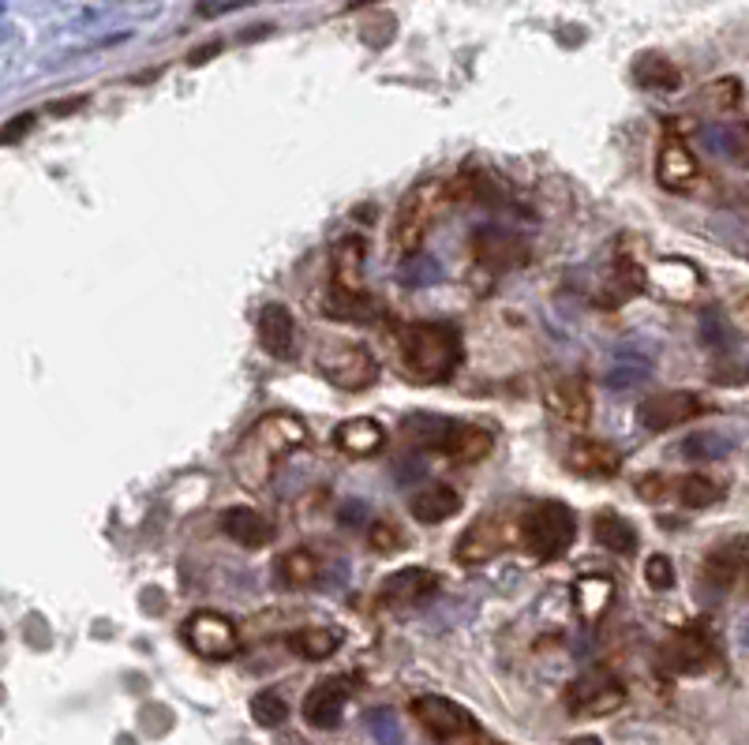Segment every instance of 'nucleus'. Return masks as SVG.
I'll return each mask as SVG.
<instances>
[{
	"label": "nucleus",
	"instance_id": "33",
	"mask_svg": "<svg viewBox=\"0 0 749 745\" xmlns=\"http://www.w3.org/2000/svg\"><path fill=\"white\" fill-rule=\"evenodd\" d=\"M645 581H648V589H656V592L675 589V563L667 555L645 558Z\"/></svg>",
	"mask_w": 749,
	"mask_h": 745
},
{
	"label": "nucleus",
	"instance_id": "29",
	"mask_svg": "<svg viewBox=\"0 0 749 745\" xmlns=\"http://www.w3.org/2000/svg\"><path fill=\"white\" fill-rule=\"evenodd\" d=\"M719 498H724V487H719L712 476L693 472V476L678 480V502H682L686 510H709V506H716Z\"/></svg>",
	"mask_w": 749,
	"mask_h": 745
},
{
	"label": "nucleus",
	"instance_id": "34",
	"mask_svg": "<svg viewBox=\"0 0 749 745\" xmlns=\"http://www.w3.org/2000/svg\"><path fill=\"white\" fill-rule=\"evenodd\" d=\"M401 532H398V524H390V521H375L372 529H367V547L378 551V555H390V551H401Z\"/></svg>",
	"mask_w": 749,
	"mask_h": 745
},
{
	"label": "nucleus",
	"instance_id": "16",
	"mask_svg": "<svg viewBox=\"0 0 749 745\" xmlns=\"http://www.w3.org/2000/svg\"><path fill=\"white\" fill-rule=\"evenodd\" d=\"M566 469L585 480H611L622 472V453L599 438H574L566 450Z\"/></svg>",
	"mask_w": 749,
	"mask_h": 745
},
{
	"label": "nucleus",
	"instance_id": "36",
	"mask_svg": "<svg viewBox=\"0 0 749 745\" xmlns=\"http://www.w3.org/2000/svg\"><path fill=\"white\" fill-rule=\"evenodd\" d=\"M31 128H34V113H20V117H12L4 128H0V143L15 146V143H20V139H23Z\"/></svg>",
	"mask_w": 749,
	"mask_h": 745
},
{
	"label": "nucleus",
	"instance_id": "30",
	"mask_svg": "<svg viewBox=\"0 0 749 745\" xmlns=\"http://www.w3.org/2000/svg\"><path fill=\"white\" fill-rule=\"evenodd\" d=\"M251 720L259 726H267V731H274L289 720V705L285 697L274 694V689H262V694L251 697Z\"/></svg>",
	"mask_w": 749,
	"mask_h": 745
},
{
	"label": "nucleus",
	"instance_id": "7",
	"mask_svg": "<svg viewBox=\"0 0 749 745\" xmlns=\"http://www.w3.org/2000/svg\"><path fill=\"white\" fill-rule=\"evenodd\" d=\"M180 634L184 645L196 655H202V660L222 663L241 652V634H236L233 618L222 615V611H196V615H188Z\"/></svg>",
	"mask_w": 749,
	"mask_h": 745
},
{
	"label": "nucleus",
	"instance_id": "32",
	"mask_svg": "<svg viewBox=\"0 0 749 745\" xmlns=\"http://www.w3.org/2000/svg\"><path fill=\"white\" fill-rule=\"evenodd\" d=\"M701 98L709 102L712 109L727 113V109H735L738 98H742V86H738V79H719V83L704 86V94H701Z\"/></svg>",
	"mask_w": 749,
	"mask_h": 745
},
{
	"label": "nucleus",
	"instance_id": "11",
	"mask_svg": "<svg viewBox=\"0 0 749 745\" xmlns=\"http://www.w3.org/2000/svg\"><path fill=\"white\" fill-rule=\"evenodd\" d=\"M704 412V401L698 393L690 390H667V393H656V398L641 401L637 409V424L645 427V431H675V427L690 424V419H698Z\"/></svg>",
	"mask_w": 749,
	"mask_h": 745
},
{
	"label": "nucleus",
	"instance_id": "5",
	"mask_svg": "<svg viewBox=\"0 0 749 745\" xmlns=\"http://www.w3.org/2000/svg\"><path fill=\"white\" fill-rule=\"evenodd\" d=\"M412 720H417L435 742L443 745H483V731L480 723L472 720L469 708H461L457 700L438 697V694H424L412 700Z\"/></svg>",
	"mask_w": 749,
	"mask_h": 745
},
{
	"label": "nucleus",
	"instance_id": "37",
	"mask_svg": "<svg viewBox=\"0 0 749 745\" xmlns=\"http://www.w3.org/2000/svg\"><path fill=\"white\" fill-rule=\"evenodd\" d=\"M667 487H671V484H667L664 476H645V480L637 484V495L645 498V502H659V498L667 495Z\"/></svg>",
	"mask_w": 749,
	"mask_h": 745
},
{
	"label": "nucleus",
	"instance_id": "22",
	"mask_svg": "<svg viewBox=\"0 0 749 745\" xmlns=\"http://www.w3.org/2000/svg\"><path fill=\"white\" fill-rule=\"evenodd\" d=\"M615 603V581L611 577H599V573H588L581 577V581L574 584V607L577 615L585 622H599L611 611Z\"/></svg>",
	"mask_w": 749,
	"mask_h": 745
},
{
	"label": "nucleus",
	"instance_id": "39",
	"mask_svg": "<svg viewBox=\"0 0 749 745\" xmlns=\"http://www.w3.org/2000/svg\"><path fill=\"white\" fill-rule=\"evenodd\" d=\"M218 52H222V46H218V42H214V46H202L199 52H191V64H202V60L218 57Z\"/></svg>",
	"mask_w": 749,
	"mask_h": 745
},
{
	"label": "nucleus",
	"instance_id": "2",
	"mask_svg": "<svg viewBox=\"0 0 749 745\" xmlns=\"http://www.w3.org/2000/svg\"><path fill=\"white\" fill-rule=\"evenodd\" d=\"M398 356L417 382H446L465 360V341L449 322H401Z\"/></svg>",
	"mask_w": 749,
	"mask_h": 745
},
{
	"label": "nucleus",
	"instance_id": "6",
	"mask_svg": "<svg viewBox=\"0 0 749 745\" xmlns=\"http://www.w3.org/2000/svg\"><path fill=\"white\" fill-rule=\"evenodd\" d=\"M315 371H319L330 386L349 390V393L367 390V386H375V379H378L375 356L367 353L364 345H349V341H341V345H326L319 353V360H315Z\"/></svg>",
	"mask_w": 749,
	"mask_h": 745
},
{
	"label": "nucleus",
	"instance_id": "19",
	"mask_svg": "<svg viewBox=\"0 0 749 745\" xmlns=\"http://www.w3.org/2000/svg\"><path fill=\"white\" fill-rule=\"evenodd\" d=\"M333 446L349 458H375L386 446V427L372 416H352L333 427Z\"/></svg>",
	"mask_w": 749,
	"mask_h": 745
},
{
	"label": "nucleus",
	"instance_id": "40",
	"mask_svg": "<svg viewBox=\"0 0 749 745\" xmlns=\"http://www.w3.org/2000/svg\"><path fill=\"white\" fill-rule=\"evenodd\" d=\"M86 98H72V102H57L52 105V113H57V117H68V113H75L79 105H83Z\"/></svg>",
	"mask_w": 749,
	"mask_h": 745
},
{
	"label": "nucleus",
	"instance_id": "24",
	"mask_svg": "<svg viewBox=\"0 0 749 745\" xmlns=\"http://www.w3.org/2000/svg\"><path fill=\"white\" fill-rule=\"evenodd\" d=\"M319 573H323L319 558H315V551H307V547H293L278 558V577L285 589H312V584L319 581Z\"/></svg>",
	"mask_w": 749,
	"mask_h": 745
},
{
	"label": "nucleus",
	"instance_id": "23",
	"mask_svg": "<svg viewBox=\"0 0 749 745\" xmlns=\"http://www.w3.org/2000/svg\"><path fill=\"white\" fill-rule=\"evenodd\" d=\"M364 240L349 236L333 248V285L352 288V293H364Z\"/></svg>",
	"mask_w": 749,
	"mask_h": 745
},
{
	"label": "nucleus",
	"instance_id": "17",
	"mask_svg": "<svg viewBox=\"0 0 749 745\" xmlns=\"http://www.w3.org/2000/svg\"><path fill=\"white\" fill-rule=\"evenodd\" d=\"M438 589V577L424 566H401L383 581V603L390 607H412V603L431 600Z\"/></svg>",
	"mask_w": 749,
	"mask_h": 745
},
{
	"label": "nucleus",
	"instance_id": "10",
	"mask_svg": "<svg viewBox=\"0 0 749 745\" xmlns=\"http://www.w3.org/2000/svg\"><path fill=\"white\" fill-rule=\"evenodd\" d=\"M543 405L562 427H588L593 419V393H588V382L581 375H559V379L543 382Z\"/></svg>",
	"mask_w": 749,
	"mask_h": 745
},
{
	"label": "nucleus",
	"instance_id": "38",
	"mask_svg": "<svg viewBox=\"0 0 749 745\" xmlns=\"http://www.w3.org/2000/svg\"><path fill=\"white\" fill-rule=\"evenodd\" d=\"M727 547H730V555H735V563H738V573H742L746 584H749V536L730 540Z\"/></svg>",
	"mask_w": 749,
	"mask_h": 745
},
{
	"label": "nucleus",
	"instance_id": "3",
	"mask_svg": "<svg viewBox=\"0 0 749 745\" xmlns=\"http://www.w3.org/2000/svg\"><path fill=\"white\" fill-rule=\"evenodd\" d=\"M517 532H522V543L533 558L540 563H554L562 558L577 540V513L570 510L566 502H536L533 510H525V517L517 521Z\"/></svg>",
	"mask_w": 749,
	"mask_h": 745
},
{
	"label": "nucleus",
	"instance_id": "21",
	"mask_svg": "<svg viewBox=\"0 0 749 745\" xmlns=\"http://www.w3.org/2000/svg\"><path fill=\"white\" fill-rule=\"evenodd\" d=\"M409 513L417 517L420 524H443V521H449V517L461 513V495L446 484H431V487L412 495Z\"/></svg>",
	"mask_w": 749,
	"mask_h": 745
},
{
	"label": "nucleus",
	"instance_id": "26",
	"mask_svg": "<svg viewBox=\"0 0 749 745\" xmlns=\"http://www.w3.org/2000/svg\"><path fill=\"white\" fill-rule=\"evenodd\" d=\"M633 79H637L645 91H678L682 86V72L659 52H641L637 64H633Z\"/></svg>",
	"mask_w": 749,
	"mask_h": 745
},
{
	"label": "nucleus",
	"instance_id": "9",
	"mask_svg": "<svg viewBox=\"0 0 749 745\" xmlns=\"http://www.w3.org/2000/svg\"><path fill=\"white\" fill-rule=\"evenodd\" d=\"M431 431L424 435V442L431 450H438L443 458L449 461H461V464H472L480 458H488L491 453V435L483 431V427H472V424H449V419H428Z\"/></svg>",
	"mask_w": 749,
	"mask_h": 745
},
{
	"label": "nucleus",
	"instance_id": "12",
	"mask_svg": "<svg viewBox=\"0 0 749 745\" xmlns=\"http://www.w3.org/2000/svg\"><path fill=\"white\" fill-rule=\"evenodd\" d=\"M698 180H701V165L693 157V151L678 135H667V143L656 154V184L664 191H671V196H686V191L698 188Z\"/></svg>",
	"mask_w": 749,
	"mask_h": 745
},
{
	"label": "nucleus",
	"instance_id": "28",
	"mask_svg": "<svg viewBox=\"0 0 749 745\" xmlns=\"http://www.w3.org/2000/svg\"><path fill=\"white\" fill-rule=\"evenodd\" d=\"M596 543L611 551V555H630V551L637 547V532H633V524L619 513H599L596 517Z\"/></svg>",
	"mask_w": 749,
	"mask_h": 745
},
{
	"label": "nucleus",
	"instance_id": "13",
	"mask_svg": "<svg viewBox=\"0 0 749 745\" xmlns=\"http://www.w3.org/2000/svg\"><path fill=\"white\" fill-rule=\"evenodd\" d=\"M716 663V645L701 626L678 629L671 641L664 645V667L675 674H701Z\"/></svg>",
	"mask_w": 749,
	"mask_h": 745
},
{
	"label": "nucleus",
	"instance_id": "8",
	"mask_svg": "<svg viewBox=\"0 0 749 745\" xmlns=\"http://www.w3.org/2000/svg\"><path fill=\"white\" fill-rule=\"evenodd\" d=\"M566 712L581 720H596V716H611L625 705V686L607 671H588L566 686Z\"/></svg>",
	"mask_w": 749,
	"mask_h": 745
},
{
	"label": "nucleus",
	"instance_id": "20",
	"mask_svg": "<svg viewBox=\"0 0 749 745\" xmlns=\"http://www.w3.org/2000/svg\"><path fill=\"white\" fill-rule=\"evenodd\" d=\"M222 532L233 543H241L244 551H262L270 540H274V524H270L259 510H251V506H233V510H225Z\"/></svg>",
	"mask_w": 749,
	"mask_h": 745
},
{
	"label": "nucleus",
	"instance_id": "31",
	"mask_svg": "<svg viewBox=\"0 0 749 745\" xmlns=\"http://www.w3.org/2000/svg\"><path fill=\"white\" fill-rule=\"evenodd\" d=\"M719 151H724L730 162L749 169V120H735L719 131Z\"/></svg>",
	"mask_w": 749,
	"mask_h": 745
},
{
	"label": "nucleus",
	"instance_id": "18",
	"mask_svg": "<svg viewBox=\"0 0 749 745\" xmlns=\"http://www.w3.org/2000/svg\"><path fill=\"white\" fill-rule=\"evenodd\" d=\"M259 345L274 360H289L296 348V319L285 304H267L259 311Z\"/></svg>",
	"mask_w": 749,
	"mask_h": 745
},
{
	"label": "nucleus",
	"instance_id": "41",
	"mask_svg": "<svg viewBox=\"0 0 749 745\" xmlns=\"http://www.w3.org/2000/svg\"><path fill=\"white\" fill-rule=\"evenodd\" d=\"M574 745H599L596 738H581V742H574Z\"/></svg>",
	"mask_w": 749,
	"mask_h": 745
},
{
	"label": "nucleus",
	"instance_id": "15",
	"mask_svg": "<svg viewBox=\"0 0 749 745\" xmlns=\"http://www.w3.org/2000/svg\"><path fill=\"white\" fill-rule=\"evenodd\" d=\"M346 705H349V678H323L319 686L307 689L300 712H304L307 726H315V731H330V726L341 723Z\"/></svg>",
	"mask_w": 749,
	"mask_h": 745
},
{
	"label": "nucleus",
	"instance_id": "25",
	"mask_svg": "<svg viewBox=\"0 0 749 745\" xmlns=\"http://www.w3.org/2000/svg\"><path fill=\"white\" fill-rule=\"evenodd\" d=\"M293 652L300 655V660H330L333 652L341 648V634L338 629H326V626H307V629H296V634H289L285 641Z\"/></svg>",
	"mask_w": 749,
	"mask_h": 745
},
{
	"label": "nucleus",
	"instance_id": "14",
	"mask_svg": "<svg viewBox=\"0 0 749 745\" xmlns=\"http://www.w3.org/2000/svg\"><path fill=\"white\" fill-rule=\"evenodd\" d=\"M510 543V524L502 521V517L495 513H488V517H480V521H472L469 529H465V536L457 540V551H454V558L461 566H483V563H491V558L499 555L502 547Z\"/></svg>",
	"mask_w": 749,
	"mask_h": 745
},
{
	"label": "nucleus",
	"instance_id": "27",
	"mask_svg": "<svg viewBox=\"0 0 749 745\" xmlns=\"http://www.w3.org/2000/svg\"><path fill=\"white\" fill-rule=\"evenodd\" d=\"M375 311L372 296L367 293H352V288H330V296H326V315L338 322H367Z\"/></svg>",
	"mask_w": 749,
	"mask_h": 745
},
{
	"label": "nucleus",
	"instance_id": "4",
	"mask_svg": "<svg viewBox=\"0 0 749 745\" xmlns=\"http://www.w3.org/2000/svg\"><path fill=\"white\" fill-rule=\"evenodd\" d=\"M443 199H446V188L435 180H424V184H417V188L405 191L398 203V214H394V225H390V244L398 256H417Z\"/></svg>",
	"mask_w": 749,
	"mask_h": 745
},
{
	"label": "nucleus",
	"instance_id": "35",
	"mask_svg": "<svg viewBox=\"0 0 749 745\" xmlns=\"http://www.w3.org/2000/svg\"><path fill=\"white\" fill-rule=\"evenodd\" d=\"M730 450V442H724V438H716V435H698V438H690V442L682 446V453L686 458H719V453H727Z\"/></svg>",
	"mask_w": 749,
	"mask_h": 745
},
{
	"label": "nucleus",
	"instance_id": "1",
	"mask_svg": "<svg viewBox=\"0 0 749 745\" xmlns=\"http://www.w3.org/2000/svg\"><path fill=\"white\" fill-rule=\"evenodd\" d=\"M307 446V424L293 412H270L248 435L236 442L233 450V476L241 480L248 490H262L274 480L278 464L289 453L304 450Z\"/></svg>",
	"mask_w": 749,
	"mask_h": 745
}]
</instances>
